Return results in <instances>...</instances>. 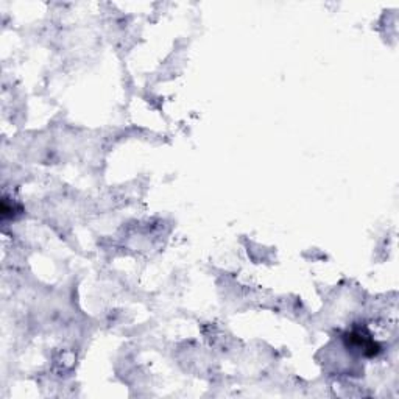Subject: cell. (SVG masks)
<instances>
[{
	"label": "cell",
	"instance_id": "6da1fadb",
	"mask_svg": "<svg viewBox=\"0 0 399 399\" xmlns=\"http://www.w3.org/2000/svg\"><path fill=\"white\" fill-rule=\"evenodd\" d=\"M346 343L353 351H357L367 357H374L381 353V346L365 331L349 332L346 335Z\"/></svg>",
	"mask_w": 399,
	"mask_h": 399
}]
</instances>
